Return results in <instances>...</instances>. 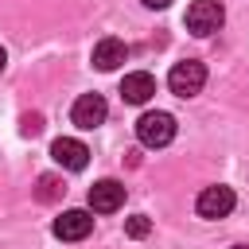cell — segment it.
I'll use <instances>...</instances> for the list:
<instances>
[{
  "mask_svg": "<svg viewBox=\"0 0 249 249\" xmlns=\"http://www.w3.org/2000/svg\"><path fill=\"white\" fill-rule=\"evenodd\" d=\"M136 140H140L144 148H163V144H171V140H175V117L163 113V109L144 113V117L136 121Z\"/></svg>",
  "mask_w": 249,
  "mask_h": 249,
  "instance_id": "obj_1",
  "label": "cell"
},
{
  "mask_svg": "<svg viewBox=\"0 0 249 249\" xmlns=\"http://www.w3.org/2000/svg\"><path fill=\"white\" fill-rule=\"evenodd\" d=\"M167 86H171V93H175V97H195V93L206 86V66H202V62H195V58H183V62H175V66H171Z\"/></svg>",
  "mask_w": 249,
  "mask_h": 249,
  "instance_id": "obj_2",
  "label": "cell"
},
{
  "mask_svg": "<svg viewBox=\"0 0 249 249\" xmlns=\"http://www.w3.org/2000/svg\"><path fill=\"white\" fill-rule=\"evenodd\" d=\"M226 23V8L222 0H195L187 8V31L191 35H214Z\"/></svg>",
  "mask_w": 249,
  "mask_h": 249,
  "instance_id": "obj_3",
  "label": "cell"
},
{
  "mask_svg": "<svg viewBox=\"0 0 249 249\" xmlns=\"http://www.w3.org/2000/svg\"><path fill=\"white\" fill-rule=\"evenodd\" d=\"M237 206V195L230 191V187H202L198 191V198H195V210H198V218H226L230 210Z\"/></svg>",
  "mask_w": 249,
  "mask_h": 249,
  "instance_id": "obj_4",
  "label": "cell"
},
{
  "mask_svg": "<svg viewBox=\"0 0 249 249\" xmlns=\"http://www.w3.org/2000/svg\"><path fill=\"white\" fill-rule=\"evenodd\" d=\"M93 233V214L89 210H62L54 218V237L58 241H82Z\"/></svg>",
  "mask_w": 249,
  "mask_h": 249,
  "instance_id": "obj_5",
  "label": "cell"
},
{
  "mask_svg": "<svg viewBox=\"0 0 249 249\" xmlns=\"http://www.w3.org/2000/svg\"><path fill=\"white\" fill-rule=\"evenodd\" d=\"M105 113H109V105H105L101 93H82V97L74 101V109H70V121L89 132V128H97V124L105 121Z\"/></svg>",
  "mask_w": 249,
  "mask_h": 249,
  "instance_id": "obj_6",
  "label": "cell"
},
{
  "mask_svg": "<svg viewBox=\"0 0 249 249\" xmlns=\"http://www.w3.org/2000/svg\"><path fill=\"white\" fill-rule=\"evenodd\" d=\"M121 206H124V183L101 179V183L89 187V210H93V214H113V210H121Z\"/></svg>",
  "mask_w": 249,
  "mask_h": 249,
  "instance_id": "obj_7",
  "label": "cell"
},
{
  "mask_svg": "<svg viewBox=\"0 0 249 249\" xmlns=\"http://www.w3.org/2000/svg\"><path fill=\"white\" fill-rule=\"evenodd\" d=\"M51 156H54V163L66 167V171H82V167L89 163V148H86L82 140H74V136H58V140L51 144Z\"/></svg>",
  "mask_w": 249,
  "mask_h": 249,
  "instance_id": "obj_8",
  "label": "cell"
},
{
  "mask_svg": "<svg viewBox=\"0 0 249 249\" xmlns=\"http://www.w3.org/2000/svg\"><path fill=\"white\" fill-rule=\"evenodd\" d=\"M124 58H128V47H124L117 35H105V39L93 43V66H97V70L109 74V70H117Z\"/></svg>",
  "mask_w": 249,
  "mask_h": 249,
  "instance_id": "obj_9",
  "label": "cell"
},
{
  "mask_svg": "<svg viewBox=\"0 0 249 249\" xmlns=\"http://www.w3.org/2000/svg\"><path fill=\"white\" fill-rule=\"evenodd\" d=\"M152 93H156V78H152L148 70H132V74H124V82H121V97H124L128 105H144Z\"/></svg>",
  "mask_w": 249,
  "mask_h": 249,
  "instance_id": "obj_10",
  "label": "cell"
},
{
  "mask_svg": "<svg viewBox=\"0 0 249 249\" xmlns=\"http://www.w3.org/2000/svg\"><path fill=\"white\" fill-rule=\"evenodd\" d=\"M62 191H66V187H62V179H54V175H43V179H39V187H35V198H39V202H54Z\"/></svg>",
  "mask_w": 249,
  "mask_h": 249,
  "instance_id": "obj_11",
  "label": "cell"
},
{
  "mask_svg": "<svg viewBox=\"0 0 249 249\" xmlns=\"http://www.w3.org/2000/svg\"><path fill=\"white\" fill-rule=\"evenodd\" d=\"M19 132H23V136H39V132H43V117H39V113H23V117H19Z\"/></svg>",
  "mask_w": 249,
  "mask_h": 249,
  "instance_id": "obj_12",
  "label": "cell"
},
{
  "mask_svg": "<svg viewBox=\"0 0 249 249\" xmlns=\"http://www.w3.org/2000/svg\"><path fill=\"white\" fill-rule=\"evenodd\" d=\"M124 230H128V237H148V230H152V222H148L144 214H132V218L124 222Z\"/></svg>",
  "mask_w": 249,
  "mask_h": 249,
  "instance_id": "obj_13",
  "label": "cell"
},
{
  "mask_svg": "<svg viewBox=\"0 0 249 249\" xmlns=\"http://www.w3.org/2000/svg\"><path fill=\"white\" fill-rule=\"evenodd\" d=\"M140 4H144V8H167L171 0H140Z\"/></svg>",
  "mask_w": 249,
  "mask_h": 249,
  "instance_id": "obj_14",
  "label": "cell"
},
{
  "mask_svg": "<svg viewBox=\"0 0 249 249\" xmlns=\"http://www.w3.org/2000/svg\"><path fill=\"white\" fill-rule=\"evenodd\" d=\"M4 66H8V54H4V47H0V74H4Z\"/></svg>",
  "mask_w": 249,
  "mask_h": 249,
  "instance_id": "obj_15",
  "label": "cell"
},
{
  "mask_svg": "<svg viewBox=\"0 0 249 249\" xmlns=\"http://www.w3.org/2000/svg\"><path fill=\"white\" fill-rule=\"evenodd\" d=\"M233 249H249V245H233Z\"/></svg>",
  "mask_w": 249,
  "mask_h": 249,
  "instance_id": "obj_16",
  "label": "cell"
}]
</instances>
